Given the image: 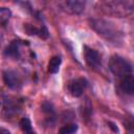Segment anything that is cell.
I'll return each instance as SVG.
<instances>
[{
  "label": "cell",
  "mask_w": 134,
  "mask_h": 134,
  "mask_svg": "<svg viewBox=\"0 0 134 134\" xmlns=\"http://www.w3.org/2000/svg\"><path fill=\"white\" fill-rule=\"evenodd\" d=\"M90 27L102 38L107 40L110 43L117 44L122 40V32L118 29V27L111 21L106 19H90L89 20Z\"/></svg>",
  "instance_id": "cell-1"
},
{
  "label": "cell",
  "mask_w": 134,
  "mask_h": 134,
  "mask_svg": "<svg viewBox=\"0 0 134 134\" xmlns=\"http://www.w3.org/2000/svg\"><path fill=\"white\" fill-rule=\"evenodd\" d=\"M97 8L105 15H109L117 18H126L133 14L134 2L125 1V0L102 1L97 3Z\"/></svg>",
  "instance_id": "cell-2"
},
{
  "label": "cell",
  "mask_w": 134,
  "mask_h": 134,
  "mask_svg": "<svg viewBox=\"0 0 134 134\" xmlns=\"http://www.w3.org/2000/svg\"><path fill=\"white\" fill-rule=\"evenodd\" d=\"M108 67L111 73L119 82L133 76V67L132 64L121 55L113 54L108 62Z\"/></svg>",
  "instance_id": "cell-3"
},
{
  "label": "cell",
  "mask_w": 134,
  "mask_h": 134,
  "mask_svg": "<svg viewBox=\"0 0 134 134\" xmlns=\"http://www.w3.org/2000/svg\"><path fill=\"white\" fill-rule=\"evenodd\" d=\"M84 59L86 64L93 70H99L102 68V57L97 50L85 45L84 46Z\"/></svg>",
  "instance_id": "cell-4"
},
{
  "label": "cell",
  "mask_w": 134,
  "mask_h": 134,
  "mask_svg": "<svg viewBox=\"0 0 134 134\" xmlns=\"http://www.w3.org/2000/svg\"><path fill=\"white\" fill-rule=\"evenodd\" d=\"M58 6L65 13L70 15H80L85 10L86 2L81 0H66L58 3Z\"/></svg>",
  "instance_id": "cell-5"
},
{
  "label": "cell",
  "mask_w": 134,
  "mask_h": 134,
  "mask_svg": "<svg viewBox=\"0 0 134 134\" xmlns=\"http://www.w3.org/2000/svg\"><path fill=\"white\" fill-rule=\"evenodd\" d=\"M2 77L6 87H8L12 90H20L23 86L21 76L15 70H12V69L4 70L2 73Z\"/></svg>",
  "instance_id": "cell-6"
},
{
  "label": "cell",
  "mask_w": 134,
  "mask_h": 134,
  "mask_svg": "<svg viewBox=\"0 0 134 134\" xmlns=\"http://www.w3.org/2000/svg\"><path fill=\"white\" fill-rule=\"evenodd\" d=\"M86 87H87V81L83 77H77L69 82L68 91L73 97H80L83 95Z\"/></svg>",
  "instance_id": "cell-7"
},
{
  "label": "cell",
  "mask_w": 134,
  "mask_h": 134,
  "mask_svg": "<svg viewBox=\"0 0 134 134\" xmlns=\"http://www.w3.org/2000/svg\"><path fill=\"white\" fill-rule=\"evenodd\" d=\"M4 55L6 58L13 59V60H19L21 57V51H20V42L17 40L12 41L4 50Z\"/></svg>",
  "instance_id": "cell-8"
},
{
  "label": "cell",
  "mask_w": 134,
  "mask_h": 134,
  "mask_svg": "<svg viewBox=\"0 0 134 134\" xmlns=\"http://www.w3.org/2000/svg\"><path fill=\"white\" fill-rule=\"evenodd\" d=\"M41 108H42L43 113H44L45 116H46L47 121L50 122V124H52V122L54 121V119H55V112H54V109H53L52 104L49 103V102H44V103L42 104Z\"/></svg>",
  "instance_id": "cell-9"
},
{
  "label": "cell",
  "mask_w": 134,
  "mask_h": 134,
  "mask_svg": "<svg viewBox=\"0 0 134 134\" xmlns=\"http://www.w3.org/2000/svg\"><path fill=\"white\" fill-rule=\"evenodd\" d=\"M118 87L124 93L132 95L133 92H134V79H133V76L132 77H128V79L119 82L118 83Z\"/></svg>",
  "instance_id": "cell-10"
},
{
  "label": "cell",
  "mask_w": 134,
  "mask_h": 134,
  "mask_svg": "<svg viewBox=\"0 0 134 134\" xmlns=\"http://www.w3.org/2000/svg\"><path fill=\"white\" fill-rule=\"evenodd\" d=\"M62 64V59L59 55H53L48 62V72L51 74H55L60 70V66Z\"/></svg>",
  "instance_id": "cell-11"
},
{
  "label": "cell",
  "mask_w": 134,
  "mask_h": 134,
  "mask_svg": "<svg viewBox=\"0 0 134 134\" xmlns=\"http://www.w3.org/2000/svg\"><path fill=\"white\" fill-rule=\"evenodd\" d=\"M19 125H20V128H21V130L23 131L24 134H36L28 117H22Z\"/></svg>",
  "instance_id": "cell-12"
},
{
  "label": "cell",
  "mask_w": 134,
  "mask_h": 134,
  "mask_svg": "<svg viewBox=\"0 0 134 134\" xmlns=\"http://www.w3.org/2000/svg\"><path fill=\"white\" fill-rule=\"evenodd\" d=\"M10 17H12V10L6 6H1L0 7V26L6 25Z\"/></svg>",
  "instance_id": "cell-13"
},
{
  "label": "cell",
  "mask_w": 134,
  "mask_h": 134,
  "mask_svg": "<svg viewBox=\"0 0 134 134\" xmlns=\"http://www.w3.org/2000/svg\"><path fill=\"white\" fill-rule=\"evenodd\" d=\"M18 105L16 103H14L13 100L10 99H6L5 100V105H4V112L7 116H10L13 114H16L18 113Z\"/></svg>",
  "instance_id": "cell-14"
},
{
  "label": "cell",
  "mask_w": 134,
  "mask_h": 134,
  "mask_svg": "<svg viewBox=\"0 0 134 134\" xmlns=\"http://www.w3.org/2000/svg\"><path fill=\"white\" fill-rule=\"evenodd\" d=\"M79 127L76 124H67V125H64L62 126L59 131H58V134H74L76 131H77Z\"/></svg>",
  "instance_id": "cell-15"
},
{
  "label": "cell",
  "mask_w": 134,
  "mask_h": 134,
  "mask_svg": "<svg viewBox=\"0 0 134 134\" xmlns=\"http://www.w3.org/2000/svg\"><path fill=\"white\" fill-rule=\"evenodd\" d=\"M0 134H12V133L5 128H0Z\"/></svg>",
  "instance_id": "cell-16"
},
{
  "label": "cell",
  "mask_w": 134,
  "mask_h": 134,
  "mask_svg": "<svg viewBox=\"0 0 134 134\" xmlns=\"http://www.w3.org/2000/svg\"><path fill=\"white\" fill-rule=\"evenodd\" d=\"M2 40H3V38H2V35L0 34V48H1V45H2Z\"/></svg>",
  "instance_id": "cell-17"
},
{
  "label": "cell",
  "mask_w": 134,
  "mask_h": 134,
  "mask_svg": "<svg viewBox=\"0 0 134 134\" xmlns=\"http://www.w3.org/2000/svg\"><path fill=\"white\" fill-rule=\"evenodd\" d=\"M0 105H1V102H0Z\"/></svg>",
  "instance_id": "cell-18"
}]
</instances>
